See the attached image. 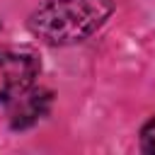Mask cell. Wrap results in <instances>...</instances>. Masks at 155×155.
Instances as JSON below:
<instances>
[{"label":"cell","instance_id":"6da1fadb","mask_svg":"<svg viewBox=\"0 0 155 155\" xmlns=\"http://www.w3.org/2000/svg\"><path fill=\"white\" fill-rule=\"evenodd\" d=\"M111 12V0H48L34 10L29 29L51 46H68L92 36Z\"/></svg>","mask_w":155,"mask_h":155},{"label":"cell","instance_id":"7a4b0ae2","mask_svg":"<svg viewBox=\"0 0 155 155\" xmlns=\"http://www.w3.org/2000/svg\"><path fill=\"white\" fill-rule=\"evenodd\" d=\"M39 70L41 63L36 53L24 48H0V102H12L27 92Z\"/></svg>","mask_w":155,"mask_h":155},{"label":"cell","instance_id":"277c9868","mask_svg":"<svg viewBox=\"0 0 155 155\" xmlns=\"http://www.w3.org/2000/svg\"><path fill=\"white\" fill-rule=\"evenodd\" d=\"M140 148H143V153H150V155H155V116L143 126V131H140Z\"/></svg>","mask_w":155,"mask_h":155},{"label":"cell","instance_id":"3957f363","mask_svg":"<svg viewBox=\"0 0 155 155\" xmlns=\"http://www.w3.org/2000/svg\"><path fill=\"white\" fill-rule=\"evenodd\" d=\"M51 107V92L46 90H27L19 97H15L10 124L12 128H27L34 121H39Z\"/></svg>","mask_w":155,"mask_h":155}]
</instances>
